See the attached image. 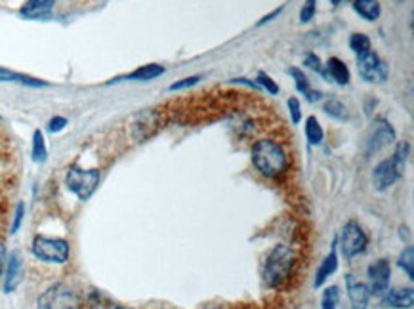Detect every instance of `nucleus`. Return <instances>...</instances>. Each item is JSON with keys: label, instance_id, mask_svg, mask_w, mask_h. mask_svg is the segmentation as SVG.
<instances>
[{"label": "nucleus", "instance_id": "nucleus-15", "mask_svg": "<svg viewBox=\"0 0 414 309\" xmlns=\"http://www.w3.org/2000/svg\"><path fill=\"white\" fill-rule=\"evenodd\" d=\"M53 4H56V0H27L19 10V14H21V18L25 19L45 18L52 12Z\"/></svg>", "mask_w": 414, "mask_h": 309}, {"label": "nucleus", "instance_id": "nucleus-28", "mask_svg": "<svg viewBox=\"0 0 414 309\" xmlns=\"http://www.w3.org/2000/svg\"><path fill=\"white\" fill-rule=\"evenodd\" d=\"M315 10H317V0H306L302 10H300V21L302 23H309L313 19V16H315Z\"/></svg>", "mask_w": 414, "mask_h": 309}, {"label": "nucleus", "instance_id": "nucleus-34", "mask_svg": "<svg viewBox=\"0 0 414 309\" xmlns=\"http://www.w3.org/2000/svg\"><path fill=\"white\" fill-rule=\"evenodd\" d=\"M67 126V119H63V116H53L52 121L48 123V130L50 132H60V130H63Z\"/></svg>", "mask_w": 414, "mask_h": 309}, {"label": "nucleus", "instance_id": "nucleus-7", "mask_svg": "<svg viewBox=\"0 0 414 309\" xmlns=\"http://www.w3.org/2000/svg\"><path fill=\"white\" fill-rule=\"evenodd\" d=\"M367 245H369V237L367 233L363 231V227L357 223V221H348L342 230V235H340V248H342V254H344L348 260L350 258H355L363 254L367 250Z\"/></svg>", "mask_w": 414, "mask_h": 309}, {"label": "nucleus", "instance_id": "nucleus-22", "mask_svg": "<svg viewBox=\"0 0 414 309\" xmlns=\"http://www.w3.org/2000/svg\"><path fill=\"white\" fill-rule=\"evenodd\" d=\"M399 267L406 273V277L413 281L414 279V248L406 247L401 254H399V260H397Z\"/></svg>", "mask_w": 414, "mask_h": 309}, {"label": "nucleus", "instance_id": "nucleus-32", "mask_svg": "<svg viewBox=\"0 0 414 309\" xmlns=\"http://www.w3.org/2000/svg\"><path fill=\"white\" fill-rule=\"evenodd\" d=\"M23 216H25V204L19 203L18 210H16V218H14V223H12V230H10V233H12V235H14V233H18V230L21 227Z\"/></svg>", "mask_w": 414, "mask_h": 309}, {"label": "nucleus", "instance_id": "nucleus-19", "mask_svg": "<svg viewBox=\"0 0 414 309\" xmlns=\"http://www.w3.org/2000/svg\"><path fill=\"white\" fill-rule=\"evenodd\" d=\"M165 73V67L159 65V63H147V65H143L140 69H136L130 75H126V77H121L119 80H153L160 77Z\"/></svg>", "mask_w": 414, "mask_h": 309}, {"label": "nucleus", "instance_id": "nucleus-16", "mask_svg": "<svg viewBox=\"0 0 414 309\" xmlns=\"http://www.w3.org/2000/svg\"><path fill=\"white\" fill-rule=\"evenodd\" d=\"M325 77L326 79L330 77V79L334 80L336 84H340V86L350 84V79H352L348 65H345L342 60H338V58H328V62H326Z\"/></svg>", "mask_w": 414, "mask_h": 309}, {"label": "nucleus", "instance_id": "nucleus-8", "mask_svg": "<svg viewBox=\"0 0 414 309\" xmlns=\"http://www.w3.org/2000/svg\"><path fill=\"white\" fill-rule=\"evenodd\" d=\"M162 115L157 109H147V111H141L138 115L134 116L132 121V136L138 142H143L151 138L153 134L159 130L162 126Z\"/></svg>", "mask_w": 414, "mask_h": 309}, {"label": "nucleus", "instance_id": "nucleus-33", "mask_svg": "<svg viewBox=\"0 0 414 309\" xmlns=\"http://www.w3.org/2000/svg\"><path fill=\"white\" fill-rule=\"evenodd\" d=\"M306 65H308L309 69H313V71L323 73V75H325V71H323V65H321V60H319L315 53H308V55H306Z\"/></svg>", "mask_w": 414, "mask_h": 309}, {"label": "nucleus", "instance_id": "nucleus-13", "mask_svg": "<svg viewBox=\"0 0 414 309\" xmlns=\"http://www.w3.org/2000/svg\"><path fill=\"white\" fill-rule=\"evenodd\" d=\"M345 284H348V296H350V301H352V309L369 308V284L357 281L353 275H348V277H345Z\"/></svg>", "mask_w": 414, "mask_h": 309}, {"label": "nucleus", "instance_id": "nucleus-12", "mask_svg": "<svg viewBox=\"0 0 414 309\" xmlns=\"http://www.w3.org/2000/svg\"><path fill=\"white\" fill-rule=\"evenodd\" d=\"M382 306L388 309H411L414 304L413 288H391L386 291L382 296Z\"/></svg>", "mask_w": 414, "mask_h": 309}, {"label": "nucleus", "instance_id": "nucleus-36", "mask_svg": "<svg viewBox=\"0 0 414 309\" xmlns=\"http://www.w3.org/2000/svg\"><path fill=\"white\" fill-rule=\"evenodd\" d=\"M282 10H284V6H281V8L273 10L271 14H267V16H264V19H260V21H258V25H264V23H267V21H271V19H275V18H277V16H279V14H282Z\"/></svg>", "mask_w": 414, "mask_h": 309}, {"label": "nucleus", "instance_id": "nucleus-38", "mask_svg": "<svg viewBox=\"0 0 414 309\" xmlns=\"http://www.w3.org/2000/svg\"><path fill=\"white\" fill-rule=\"evenodd\" d=\"M340 2H342V0H330V4H332V6H338Z\"/></svg>", "mask_w": 414, "mask_h": 309}, {"label": "nucleus", "instance_id": "nucleus-37", "mask_svg": "<svg viewBox=\"0 0 414 309\" xmlns=\"http://www.w3.org/2000/svg\"><path fill=\"white\" fill-rule=\"evenodd\" d=\"M6 264V245L0 240V273H2V267Z\"/></svg>", "mask_w": 414, "mask_h": 309}, {"label": "nucleus", "instance_id": "nucleus-26", "mask_svg": "<svg viewBox=\"0 0 414 309\" xmlns=\"http://www.w3.org/2000/svg\"><path fill=\"white\" fill-rule=\"evenodd\" d=\"M338 301H340V291L338 286H328L323 294V300H321V309H336L338 308Z\"/></svg>", "mask_w": 414, "mask_h": 309}, {"label": "nucleus", "instance_id": "nucleus-11", "mask_svg": "<svg viewBox=\"0 0 414 309\" xmlns=\"http://www.w3.org/2000/svg\"><path fill=\"white\" fill-rule=\"evenodd\" d=\"M395 140V130L391 128V124L384 119H380L378 123L374 124V130L370 132L369 140H367V153H378L380 149L388 147L389 143Z\"/></svg>", "mask_w": 414, "mask_h": 309}, {"label": "nucleus", "instance_id": "nucleus-1", "mask_svg": "<svg viewBox=\"0 0 414 309\" xmlns=\"http://www.w3.org/2000/svg\"><path fill=\"white\" fill-rule=\"evenodd\" d=\"M252 162L254 168L264 177L269 180H277L287 172L289 166V159L287 153L282 149V145H279L273 140H258L252 145Z\"/></svg>", "mask_w": 414, "mask_h": 309}, {"label": "nucleus", "instance_id": "nucleus-2", "mask_svg": "<svg viewBox=\"0 0 414 309\" xmlns=\"http://www.w3.org/2000/svg\"><path fill=\"white\" fill-rule=\"evenodd\" d=\"M294 269V252L287 245H277L269 252L264 265V283L269 288H279L289 281Z\"/></svg>", "mask_w": 414, "mask_h": 309}, {"label": "nucleus", "instance_id": "nucleus-31", "mask_svg": "<svg viewBox=\"0 0 414 309\" xmlns=\"http://www.w3.org/2000/svg\"><path fill=\"white\" fill-rule=\"evenodd\" d=\"M199 80H201V75H195V77H187V79L178 80V82H174V84H170V90H172V92H176V90L189 88V86H195V84H197Z\"/></svg>", "mask_w": 414, "mask_h": 309}, {"label": "nucleus", "instance_id": "nucleus-40", "mask_svg": "<svg viewBox=\"0 0 414 309\" xmlns=\"http://www.w3.org/2000/svg\"><path fill=\"white\" fill-rule=\"evenodd\" d=\"M208 309H221V308H208Z\"/></svg>", "mask_w": 414, "mask_h": 309}, {"label": "nucleus", "instance_id": "nucleus-20", "mask_svg": "<svg viewBox=\"0 0 414 309\" xmlns=\"http://www.w3.org/2000/svg\"><path fill=\"white\" fill-rule=\"evenodd\" d=\"M325 113L328 116H332L336 121H348L350 119V111H348V107L340 101V99H336V97H330V99H326L325 101Z\"/></svg>", "mask_w": 414, "mask_h": 309}, {"label": "nucleus", "instance_id": "nucleus-30", "mask_svg": "<svg viewBox=\"0 0 414 309\" xmlns=\"http://www.w3.org/2000/svg\"><path fill=\"white\" fill-rule=\"evenodd\" d=\"M289 111H291V119H292V123L294 124H298L300 121H302V107H300V101H298V97H291L289 99Z\"/></svg>", "mask_w": 414, "mask_h": 309}, {"label": "nucleus", "instance_id": "nucleus-14", "mask_svg": "<svg viewBox=\"0 0 414 309\" xmlns=\"http://www.w3.org/2000/svg\"><path fill=\"white\" fill-rule=\"evenodd\" d=\"M23 279V260L19 252H12L8 256V267H6V277H4V292L12 294L16 291Z\"/></svg>", "mask_w": 414, "mask_h": 309}, {"label": "nucleus", "instance_id": "nucleus-39", "mask_svg": "<svg viewBox=\"0 0 414 309\" xmlns=\"http://www.w3.org/2000/svg\"><path fill=\"white\" fill-rule=\"evenodd\" d=\"M115 309H132V308H115Z\"/></svg>", "mask_w": 414, "mask_h": 309}, {"label": "nucleus", "instance_id": "nucleus-9", "mask_svg": "<svg viewBox=\"0 0 414 309\" xmlns=\"http://www.w3.org/2000/svg\"><path fill=\"white\" fill-rule=\"evenodd\" d=\"M369 291L374 296H382L389 288V277H391V267L388 260H376L374 264L369 265Z\"/></svg>", "mask_w": 414, "mask_h": 309}, {"label": "nucleus", "instance_id": "nucleus-3", "mask_svg": "<svg viewBox=\"0 0 414 309\" xmlns=\"http://www.w3.org/2000/svg\"><path fill=\"white\" fill-rule=\"evenodd\" d=\"M33 254L38 260H42L46 264H65L69 260V243L65 238L45 237V235H36L33 238Z\"/></svg>", "mask_w": 414, "mask_h": 309}, {"label": "nucleus", "instance_id": "nucleus-10", "mask_svg": "<svg viewBox=\"0 0 414 309\" xmlns=\"http://www.w3.org/2000/svg\"><path fill=\"white\" fill-rule=\"evenodd\" d=\"M401 176H403V170L397 166L395 162H393V159H386L374 168V172H372V182H374V187H376L378 191H386V189H389V187L393 186Z\"/></svg>", "mask_w": 414, "mask_h": 309}, {"label": "nucleus", "instance_id": "nucleus-17", "mask_svg": "<svg viewBox=\"0 0 414 309\" xmlns=\"http://www.w3.org/2000/svg\"><path fill=\"white\" fill-rule=\"evenodd\" d=\"M336 269H338V254H336V243H334L332 248H330V254H328V256L321 262V265H319L315 281H313V286H315V288H321V286L326 283V279L334 273Z\"/></svg>", "mask_w": 414, "mask_h": 309}, {"label": "nucleus", "instance_id": "nucleus-4", "mask_svg": "<svg viewBox=\"0 0 414 309\" xmlns=\"http://www.w3.org/2000/svg\"><path fill=\"white\" fill-rule=\"evenodd\" d=\"M36 309H80V298L71 286L58 283L40 294Z\"/></svg>", "mask_w": 414, "mask_h": 309}, {"label": "nucleus", "instance_id": "nucleus-6", "mask_svg": "<svg viewBox=\"0 0 414 309\" xmlns=\"http://www.w3.org/2000/svg\"><path fill=\"white\" fill-rule=\"evenodd\" d=\"M357 71L361 75V79L372 82V84H382L389 77L388 63L380 60L378 53L372 50L357 55Z\"/></svg>", "mask_w": 414, "mask_h": 309}, {"label": "nucleus", "instance_id": "nucleus-21", "mask_svg": "<svg viewBox=\"0 0 414 309\" xmlns=\"http://www.w3.org/2000/svg\"><path fill=\"white\" fill-rule=\"evenodd\" d=\"M306 138H308V142L311 145H319V143L323 142L325 132H323V128L319 124L317 116H309L308 121H306Z\"/></svg>", "mask_w": 414, "mask_h": 309}, {"label": "nucleus", "instance_id": "nucleus-35", "mask_svg": "<svg viewBox=\"0 0 414 309\" xmlns=\"http://www.w3.org/2000/svg\"><path fill=\"white\" fill-rule=\"evenodd\" d=\"M23 75H18V73L8 71V69H2L0 67V82H16V80H21Z\"/></svg>", "mask_w": 414, "mask_h": 309}, {"label": "nucleus", "instance_id": "nucleus-27", "mask_svg": "<svg viewBox=\"0 0 414 309\" xmlns=\"http://www.w3.org/2000/svg\"><path fill=\"white\" fill-rule=\"evenodd\" d=\"M393 162H395L397 166L401 168L403 172H405V166H406V159H409V143L406 142H401L399 145H397L395 153H393Z\"/></svg>", "mask_w": 414, "mask_h": 309}, {"label": "nucleus", "instance_id": "nucleus-18", "mask_svg": "<svg viewBox=\"0 0 414 309\" xmlns=\"http://www.w3.org/2000/svg\"><path fill=\"white\" fill-rule=\"evenodd\" d=\"M353 10L367 21H376L382 14L378 0H353Z\"/></svg>", "mask_w": 414, "mask_h": 309}, {"label": "nucleus", "instance_id": "nucleus-24", "mask_svg": "<svg viewBox=\"0 0 414 309\" xmlns=\"http://www.w3.org/2000/svg\"><path fill=\"white\" fill-rule=\"evenodd\" d=\"M289 73H291V77L294 79V82H296V88H298L300 94H304V96L308 97L309 92H311V84H309L308 77L300 71V69H296V67H291Z\"/></svg>", "mask_w": 414, "mask_h": 309}, {"label": "nucleus", "instance_id": "nucleus-25", "mask_svg": "<svg viewBox=\"0 0 414 309\" xmlns=\"http://www.w3.org/2000/svg\"><path fill=\"white\" fill-rule=\"evenodd\" d=\"M350 48H352L353 52L357 53H365L370 50V38L367 35H363V33H355L350 38Z\"/></svg>", "mask_w": 414, "mask_h": 309}, {"label": "nucleus", "instance_id": "nucleus-5", "mask_svg": "<svg viewBox=\"0 0 414 309\" xmlns=\"http://www.w3.org/2000/svg\"><path fill=\"white\" fill-rule=\"evenodd\" d=\"M99 170L92 168V170H82V168H71L65 176V184L71 193L79 197V201H88L90 197L96 191L97 184H99Z\"/></svg>", "mask_w": 414, "mask_h": 309}, {"label": "nucleus", "instance_id": "nucleus-23", "mask_svg": "<svg viewBox=\"0 0 414 309\" xmlns=\"http://www.w3.org/2000/svg\"><path fill=\"white\" fill-rule=\"evenodd\" d=\"M46 157H48V149H46L45 136L40 130H35V134H33V160L45 162Z\"/></svg>", "mask_w": 414, "mask_h": 309}, {"label": "nucleus", "instance_id": "nucleus-29", "mask_svg": "<svg viewBox=\"0 0 414 309\" xmlns=\"http://www.w3.org/2000/svg\"><path fill=\"white\" fill-rule=\"evenodd\" d=\"M258 86L265 88L269 94H279V84H277V82H275V80L264 71L258 73Z\"/></svg>", "mask_w": 414, "mask_h": 309}]
</instances>
